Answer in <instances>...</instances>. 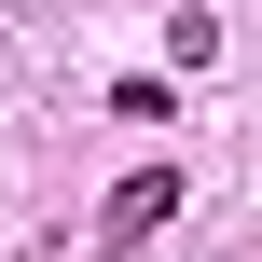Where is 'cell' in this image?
<instances>
[{"label":"cell","instance_id":"6da1fadb","mask_svg":"<svg viewBox=\"0 0 262 262\" xmlns=\"http://www.w3.org/2000/svg\"><path fill=\"white\" fill-rule=\"evenodd\" d=\"M166 221H180V166H138V180H111L97 249H138V235H166Z\"/></svg>","mask_w":262,"mask_h":262},{"label":"cell","instance_id":"7a4b0ae2","mask_svg":"<svg viewBox=\"0 0 262 262\" xmlns=\"http://www.w3.org/2000/svg\"><path fill=\"white\" fill-rule=\"evenodd\" d=\"M166 55H180V69H207V55H221V14H207V0H180V14H166Z\"/></svg>","mask_w":262,"mask_h":262}]
</instances>
